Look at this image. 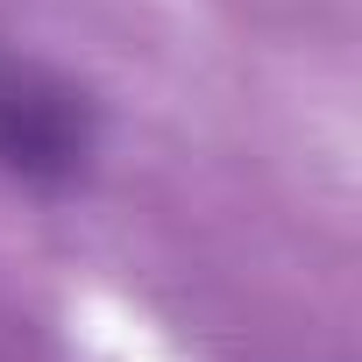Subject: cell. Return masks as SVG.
<instances>
[{
  "label": "cell",
  "instance_id": "1",
  "mask_svg": "<svg viewBox=\"0 0 362 362\" xmlns=\"http://www.w3.org/2000/svg\"><path fill=\"white\" fill-rule=\"evenodd\" d=\"M100 156V107L57 64L0 43V185L71 192Z\"/></svg>",
  "mask_w": 362,
  "mask_h": 362
}]
</instances>
